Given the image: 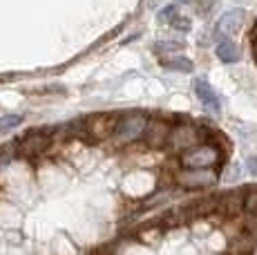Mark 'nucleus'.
I'll use <instances>...</instances> for the list:
<instances>
[{
    "label": "nucleus",
    "mask_w": 257,
    "mask_h": 255,
    "mask_svg": "<svg viewBox=\"0 0 257 255\" xmlns=\"http://www.w3.org/2000/svg\"><path fill=\"white\" fill-rule=\"evenodd\" d=\"M148 119H150V112L146 110H123L110 137V144L114 148H127V146L139 144L146 132Z\"/></svg>",
    "instance_id": "f257e3e1"
},
{
    "label": "nucleus",
    "mask_w": 257,
    "mask_h": 255,
    "mask_svg": "<svg viewBox=\"0 0 257 255\" xmlns=\"http://www.w3.org/2000/svg\"><path fill=\"white\" fill-rule=\"evenodd\" d=\"M18 157L23 161H27L29 166H38L49 161L47 157L54 148V139L49 135V128H34V130H27L25 135L18 137Z\"/></svg>",
    "instance_id": "f03ea898"
},
{
    "label": "nucleus",
    "mask_w": 257,
    "mask_h": 255,
    "mask_svg": "<svg viewBox=\"0 0 257 255\" xmlns=\"http://www.w3.org/2000/svg\"><path fill=\"white\" fill-rule=\"evenodd\" d=\"M226 157V144L217 137L215 141H206V144L195 146L192 150L177 157V164L179 168H219L224 164Z\"/></svg>",
    "instance_id": "7ed1b4c3"
},
{
    "label": "nucleus",
    "mask_w": 257,
    "mask_h": 255,
    "mask_svg": "<svg viewBox=\"0 0 257 255\" xmlns=\"http://www.w3.org/2000/svg\"><path fill=\"white\" fill-rule=\"evenodd\" d=\"M219 181L215 168H179L172 175V184L181 190H206Z\"/></svg>",
    "instance_id": "20e7f679"
},
{
    "label": "nucleus",
    "mask_w": 257,
    "mask_h": 255,
    "mask_svg": "<svg viewBox=\"0 0 257 255\" xmlns=\"http://www.w3.org/2000/svg\"><path fill=\"white\" fill-rule=\"evenodd\" d=\"M172 123H175V121L164 119L161 114H152L150 112V119H148L146 132H143V139H141L143 146H146L148 150H155V153L157 150H166Z\"/></svg>",
    "instance_id": "39448f33"
},
{
    "label": "nucleus",
    "mask_w": 257,
    "mask_h": 255,
    "mask_svg": "<svg viewBox=\"0 0 257 255\" xmlns=\"http://www.w3.org/2000/svg\"><path fill=\"white\" fill-rule=\"evenodd\" d=\"M118 116H121V112H101V114L87 116L90 137H92L94 146H98L101 141H110L112 132H114V128L118 123Z\"/></svg>",
    "instance_id": "423d86ee"
},
{
    "label": "nucleus",
    "mask_w": 257,
    "mask_h": 255,
    "mask_svg": "<svg viewBox=\"0 0 257 255\" xmlns=\"http://www.w3.org/2000/svg\"><path fill=\"white\" fill-rule=\"evenodd\" d=\"M244 199H246V188H235V190H226L219 195L217 202V213L226 219H235L241 217L244 213Z\"/></svg>",
    "instance_id": "0eeeda50"
},
{
    "label": "nucleus",
    "mask_w": 257,
    "mask_h": 255,
    "mask_svg": "<svg viewBox=\"0 0 257 255\" xmlns=\"http://www.w3.org/2000/svg\"><path fill=\"white\" fill-rule=\"evenodd\" d=\"M244 18L246 14L241 12V9H233V12H226L224 16L217 21V36L226 38V36H233L241 29L244 25Z\"/></svg>",
    "instance_id": "6e6552de"
},
{
    "label": "nucleus",
    "mask_w": 257,
    "mask_h": 255,
    "mask_svg": "<svg viewBox=\"0 0 257 255\" xmlns=\"http://www.w3.org/2000/svg\"><path fill=\"white\" fill-rule=\"evenodd\" d=\"M195 94L197 99L201 101V105L206 107V110H210L212 114H219V96L215 94V90L210 87V83H206L204 78H197L195 81Z\"/></svg>",
    "instance_id": "1a4fd4ad"
},
{
    "label": "nucleus",
    "mask_w": 257,
    "mask_h": 255,
    "mask_svg": "<svg viewBox=\"0 0 257 255\" xmlns=\"http://www.w3.org/2000/svg\"><path fill=\"white\" fill-rule=\"evenodd\" d=\"M177 197L175 188H157L155 193L146 195V197L141 199V210H148V208H166L168 204L172 202V199Z\"/></svg>",
    "instance_id": "9d476101"
},
{
    "label": "nucleus",
    "mask_w": 257,
    "mask_h": 255,
    "mask_svg": "<svg viewBox=\"0 0 257 255\" xmlns=\"http://www.w3.org/2000/svg\"><path fill=\"white\" fill-rule=\"evenodd\" d=\"M215 52H217V58H219L221 63H237L241 58V50L233 41H228V38L219 41V45L215 47Z\"/></svg>",
    "instance_id": "9b49d317"
},
{
    "label": "nucleus",
    "mask_w": 257,
    "mask_h": 255,
    "mask_svg": "<svg viewBox=\"0 0 257 255\" xmlns=\"http://www.w3.org/2000/svg\"><path fill=\"white\" fill-rule=\"evenodd\" d=\"M164 65L168 67V70H175V72H184V74H190L192 72V61L186 56H170V58H164Z\"/></svg>",
    "instance_id": "f8f14e48"
},
{
    "label": "nucleus",
    "mask_w": 257,
    "mask_h": 255,
    "mask_svg": "<svg viewBox=\"0 0 257 255\" xmlns=\"http://www.w3.org/2000/svg\"><path fill=\"white\" fill-rule=\"evenodd\" d=\"M23 119H25L23 114H5V116H0V132H9V130H14V128H18L23 123Z\"/></svg>",
    "instance_id": "ddd939ff"
},
{
    "label": "nucleus",
    "mask_w": 257,
    "mask_h": 255,
    "mask_svg": "<svg viewBox=\"0 0 257 255\" xmlns=\"http://www.w3.org/2000/svg\"><path fill=\"white\" fill-rule=\"evenodd\" d=\"M181 43H172V41H159L155 43V52L157 54H166V52H179Z\"/></svg>",
    "instance_id": "4468645a"
},
{
    "label": "nucleus",
    "mask_w": 257,
    "mask_h": 255,
    "mask_svg": "<svg viewBox=\"0 0 257 255\" xmlns=\"http://www.w3.org/2000/svg\"><path fill=\"white\" fill-rule=\"evenodd\" d=\"M170 27H175L177 32H188V29H190V21H188L186 16H179V14H177V16L170 21Z\"/></svg>",
    "instance_id": "2eb2a0df"
},
{
    "label": "nucleus",
    "mask_w": 257,
    "mask_h": 255,
    "mask_svg": "<svg viewBox=\"0 0 257 255\" xmlns=\"http://www.w3.org/2000/svg\"><path fill=\"white\" fill-rule=\"evenodd\" d=\"M175 16H177V7H175V5H170V7H166L164 12L159 14V21H164V23H170V21H172V18H175Z\"/></svg>",
    "instance_id": "dca6fc26"
},
{
    "label": "nucleus",
    "mask_w": 257,
    "mask_h": 255,
    "mask_svg": "<svg viewBox=\"0 0 257 255\" xmlns=\"http://www.w3.org/2000/svg\"><path fill=\"white\" fill-rule=\"evenodd\" d=\"M246 168H248L250 175H255V177H257V155H253V157H248V159H246Z\"/></svg>",
    "instance_id": "f3484780"
}]
</instances>
